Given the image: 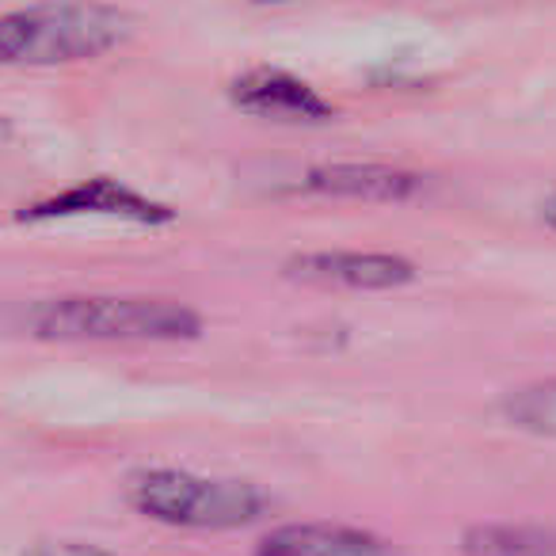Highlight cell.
Here are the masks:
<instances>
[{
  "instance_id": "6da1fadb",
  "label": "cell",
  "mask_w": 556,
  "mask_h": 556,
  "mask_svg": "<svg viewBox=\"0 0 556 556\" xmlns=\"http://www.w3.org/2000/svg\"><path fill=\"white\" fill-rule=\"evenodd\" d=\"M130 35V20L96 0L35 4L0 16V65H62L115 50Z\"/></svg>"
},
{
  "instance_id": "7a4b0ae2",
  "label": "cell",
  "mask_w": 556,
  "mask_h": 556,
  "mask_svg": "<svg viewBox=\"0 0 556 556\" xmlns=\"http://www.w3.org/2000/svg\"><path fill=\"white\" fill-rule=\"evenodd\" d=\"M126 495L146 518L184 530H237L270 510V495L248 480L194 477L187 469H141Z\"/></svg>"
},
{
  "instance_id": "3957f363",
  "label": "cell",
  "mask_w": 556,
  "mask_h": 556,
  "mask_svg": "<svg viewBox=\"0 0 556 556\" xmlns=\"http://www.w3.org/2000/svg\"><path fill=\"white\" fill-rule=\"evenodd\" d=\"M42 340H199L202 317L164 298H62L27 317Z\"/></svg>"
},
{
  "instance_id": "277c9868",
  "label": "cell",
  "mask_w": 556,
  "mask_h": 556,
  "mask_svg": "<svg viewBox=\"0 0 556 556\" xmlns=\"http://www.w3.org/2000/svg\"><path fill=\"white\" fill-rule=\"evenodd\" d=\"M16 217L20 222L115 217V222H130V225H168L172 217H176V210L149 199V194L134 191V187L118 184V179H88V184L65 187V191L50 194V199L35 202V206H24Z\"/></svg>"
},
{
  "instance_id": "5b68a950",
  "label": "cell",
  "mask_w": 556,
  "mask_h": 556,
  "mask_svg": "<svg viewBox=\"0 0 556 556\" xmlns=\"http://www.w3.org/2000/svg\"><path fill=\"white\" fill-rule=\"evenodd\" d=\"M298 282H332L348 290H396L416 278V263L396 252H302L287 263Z\"/></svg>"
},
{
  "instance_id": "8992f818",
  "label": "cell",
  "mask_w": 556,
  "mask_h": 556,
  "mask_svg": "<svg viewBox=\"0 0 556 556\" xmlns=\"http://www.w3.org/2000/svg\"><path fill=\"white\" fill-rule=\"evenodd\" d=\"M229 100L244 115L275 118V123H325L332 103L287 70H248L229 85Z\"/></svg>"
},
{
  "instance_id": "52a82bcc",
  "label": "cell",
  "mask_w": 556,
  "mask_h": 556,
  "mask_svg": "<svg viewBox=\"0 0 556 556\" xmlns=\"http://www.w3.org/2000/svg\"><path fill=\"white\" fill-rule=\"evenodd\" d=\"M255 556H396V548L358 526L294 522L263 533Z\"/></svg>"
},
{
  "instance_id": "ba28073f",
  "label": "cell",
  "mask_w": 556,
  "mask_h": 556,
  "mask_svg": "<svg viewBox=\"0 0 556 556\" xmlns=\"http://www.w3.org/2000/svg\"><path fill=\"white\" fill-rule=\"evenodd\" d=\"M302 187L309 194H332V199L404 202L419 194L424 179L393 164H320L305 172Z\"/></svg>"
},
{
  "instance_id": "9c48e42d",
  "label": "cell",
  "mask_w": 556,
  "mask_h": 556,
  "mask_svg": "<svg viewBox=\"0 0 556 556\" xmlns=\"http://www.w3.org/2000/svg\"><path fill=\"white\" fill-rule=\"evenodd\" d=\"M465 556H556V526L484 522L462 533Z\"/></svg>"
},
{
  "instance_id": "30bf717a",
  "label": "cell",
  "mask_w": 556,
  "mask_h": 556,
  "mask_svg": "<svg viewBox=\"0 0 556 556\" xmlns=\"http://www.w3.org/2000/svg\"><path fill=\"white\" fill-rule=\"evenodd\" d=\"M507 416L538 434H556V381H545V386H533L526 393H518L507 404Z\"/></svg>"
},
{
  "instance_id": "8fae6325",
  "label": "cell",
  "mask_w": 556,
  "mask_h": 556,
  "mask_svg": "<svg viewBox=\"0 0 556 556\" xmlns=\"http://www.w3.org/2000/svg\"><path fill=\"white\" fill-rule=\"evenodd\" d=\"M31 556H115V553L96 545H77V541H42V545L31 548Z\"/></svg>"
},
{
  "instance_id": "7c38bea8",
  "label": "cell",
  "mask_w": 556,
  "mask_h": 556,
  "mask_svg": "<svg viewBox=\"0 0 556 556\" xmlns=\"http://www.w3.org/2000/svg\"><path fill=\"white\" fill-rule=\"evenodd\" d=\"M541 217H545V225H548V229H556V194L545 202V210H541Z\"/></svg>"
}]
</instances>
